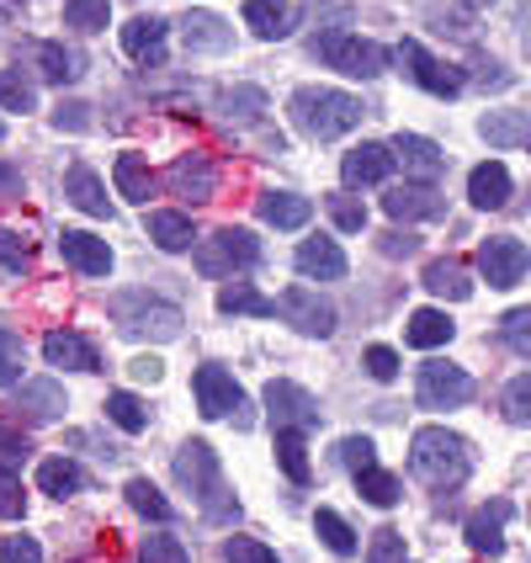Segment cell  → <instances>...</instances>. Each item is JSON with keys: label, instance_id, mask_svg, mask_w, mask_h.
I'll list each match as a JSON object with an SVG mask.
<instances>
[{"label": "cell", "instance_id": "47", "mask_svg": "<svg viewBox=\"0 0 531 563\" xmlns=\"http://www.w3.org/2000/svg\"><path fill=\"white\" fill-rule=\"evenodd\" d=\"M223 563H277V553L255 537H229L223 542Z\"/></svg>", "mask_w": 531, "mask_h": 563}, {"label": "cell", "instance_id": "59", "mask_svg": "<svg viewBox=\"0 0 531 563\" xmlns=\"http://www.w3.org/2000/svg\"><path fill=\"white\" fill-rule=\"evenodd\" d=\"M5 197H22V170L0 159V202H5Z\"/></svg>", "mask_w": 531, "mask_h": 563}, {"label": "cell", "instance_id": "2", "mask_svg": "<svg viewBox=\"0 0 531 563\" xmlns=\"http://www.w3.org/2000/svg\"><path fill=\"white\" fill-rule=\"evenodd\" d=\"M176 478H181V489L197 495L208 521H234V516H240V505L229 500V489H223L219 452H213L208 441H187V446L176 452Z\"/></svg>", "mask_w": 531, "mask_h": 563}, {"label": "cell", "instance_id": "8", "mask_svg": "<svg viewBox=\"0 0 531 563\" xmlns=\"http://www.w3.org/2000/svg\"><path fill=\"white\" fill-rule=\"evenodd\" d=\"M527 266H531V251L516 234H495V240L478 245V272H484L489 287H516V282L527 277Z\"/></svg>", "mask_w": 531, "mask_h": 563}, {"label": "cell", "instance_id": "60", "mask_svg": "<svg viewBox=\"0 0 531 563\" xmlns=\"http://www.w3.org/2000/svg\"><path fill=\"white\" fill-rule=\"evenodd\" d=\"M159 373H165V367H159L155 356H139V362H133V377H139V383H159Z\"/></svg>", "mask_w": 531, "mask_h": 563}, {"label": "cell", "instance_id": "9", "mask_svg": "<svg viewBox=\"0 0 531 563\" xmlns=\"http://www.w3.org/2000/svg\"><path fill=\"white\" fill-rule=\"evenodd\" d=\"M272 309L292 324V330H303V335H335V309L319 298V292H309V287H287L281 298H272Z\"/></svg>", "mask_w": 531, "mask_h": 563}, {"label": "cell", "instance_id": "13", "mask_svg": "<svg viewBox=\"0 0 531 563\" xmlns=\"http://www.w3.org/2000/svg\"><path fill=\"white\" fill-rule=\"evenodd\" d=\"M59 251H64V261H69L80 277H107V272H112V245H107V240H96V234H86V229H64Z\"/></svg>", "mask_w": 531, "mask_h": 563}, {"label": "cell", "instance_id": "7", "mask_svg": "<svg viewBox=\"0 0 531 563\" xmlns=\"http://www.w3.org/2000/svg\"><path fill=\"white\" fill-rule=\"evenodd\" d=\"M266 409H272V426L277 431H313L319 426V399H313L309 388H298V383H266Z\"/></svg>", "mask_w": 531, "mask_h": 563}, {"label": "cell", "instance_id": "56", "mask_svg": "<svg viewBox=\"0 0 531 563\" xmlns=\"http://www.w3.org/2000/svg\"><path fill=\"white\" fill-rule=\"evenodd\" d=\"M22 463H27V441L22 437H0V478L22 473Z\"/></svg>", "mask_w": 531, "mask_h": 563}, {"label": "cell", "instance_id": "18", "mask_svg": "<svg viewBox=\"0 0 531 563\" xmlns=\"http://www.w3.org/2000/svg\"><path fill=\"white\" fill-rule=\"evenodd\" d=\"M64 197H69L80 213H91V219H112L107 187H101V176H96L91 165H69V170H64Z\"/></svg>", "mask_w": 531, "mask_h": 563}, {"label": "cell", "instance_id": "19", "mask_svg": "<svg viewBox=\"0 0 531 563\" xmlns=\"http://www.w3.org/2000/svg\"><path fill=\"white\" fill-rule=\"evenodd\" d=\"M165 32H170V22H159V16H133V22L123 27L128 59H139V64H165Z\"/></svg>", "mask_w": 531, "mask_h": 563}, {"label": "cell", "instance_id": "27", "mask_svg": "<svg viewBox=\"0 0 531 563\" xmlns=\"http://www.w3.org/2000/svg\"><path fill=\"white\" fill-rule=\"evenodd\" d=\"M37 489L54 495V500H69V495L86 489V473H80V463H69V457H48V463L37 468Z\"/></svg>", "mask_w": 531, "mask_h": 563}, {"label": "cell", "instance_id": "25", "mask_svg": "<svg viewBox=\"0 0 531 563\" xmlns=\"http://www.w3.org/2000/svg\"><path fill=\"white\" fill-rule=\"evenodd\" d=\"M425 287L436 298H452V303H468L473 298V282H468V266L463 261H431L425 266Z\"/></svg>", "mask_w": 531, "mask_h": 563}, {"label": "cell", "instance_id": "12", "mask_svg": "<svg viewBox=\"0 0 531 563\" xmlns=\"http://www.w3.org/2000/svg\"><path fill=\"white\" fill-rule=\"evenodd\" d=\"M388 155H394V165H405V176L425 181V187H436L441 170H446V155H441L431 139H420V133H394Z\"/></svg>", "mask_w": 531, "mask_h": 563}, {"label": "cell", "instance_id": "51", "mask_svg": "<svg viewBox=\"0 0 531 563\" xmlns=\"http://www.w3.org/2000/svg\"><path fill=\"white\" fill-rule=\"evenodd\" d=\"M505 345H510L516 356H531V309L505 313Z\"/></svg>", "mask_w": 531, "mask_h": 563}, {"label": "cell", "instance_id": "5", "mask_svg": "<svg viewBox=\"0 0 531 563\" xmlns=\"http://www.w3.org/2000/svg\"><path fill=\"white\" fill-rule=\"evenodd\" d=\"M313 54L330 64V69H341L351 80H373L388 69V48L383 43H367V37H356V32H324L319 43H313Z\"/></svg>", "mask_w": 531, "mask_h": 563}, {"label": "cell", "instance_id": "49", "mask_svg": "<svg viewBox=\"0 0 531 563\" xmlns=\"http://www.w3.org/2000/svg\"><path fill=\"white\" fill-rule=\"evenodd\" d=\"M0 266H5V272H27L32 266V245L16 229H0Z\"/></svg>", "mask_w": 531, "mask_h": 563}, {"label": "cell", "instance_id": "42", "mask_svg": "<svg viewBox=\"0 0 531 563\" xmlns=\"http://www.w3.org/2000/svg\"><path fill=\"white\" fill-rule=\"evenodd\" d=\"M0 107H5V112H32V107H37L32 80H22L16 69H0Z\"/></svg>", "mask_w": 531, "mask_h": 563}, {"label": "cell", "instance_id": "45", "mask_svg": "<svg viewBox=\"0 0 531 563\" xmlns=\"http://www.w3.org/2000/svg\"><path fill=\"white\" fill-rule=\"evenodd\" d=\"M367 563H409L405 532H399V527H377V532H373V548H367Z\"/></svg>", "mask_w": 531, "mask_h": 563}, {"label": "cell", "instance_id": "50", "mask_svg": "<svg viewBox=\"0 0 531 563\" xmlns=\"http://www.w3.org/2000/svg\"><path fill=\"white\" fill-rule=\"evenodd\" d=\"M330 219H335V229H345V234H362V229H367V208H362L356 197H330Z\"/></svg>", "mask_w": 531, "mask_h": 563}, {"label": "cell", "instance_id": "33", "mask_svg": "<svg viewBox=\"0 0 531 563\" xmlns=\"http://www.w3.org/2000/svg\"><path fill=\"white\" fill-rule=\"evenodd\" d=\"M150 240H155L159 251H187L197 234H191L187 213H150Z\"/></svg>", "mask_w": 531, "mask_h": 563}, {"label": "cell", "instance_id": "53", "mask_svg": "<svg viewBox=\"0 0 531 563\" xmlns=\"http://www.w3.org/2000/svg\"><path fill=\"white\" fill-rule=\"evenodd\" d=\"M0 563H43L37 537H5V542H0Z\"/></svg>", "mask_w": 531, "mask_h": 563}, {"label": "cell", "instance_id": "17", "mask_svg": "<svg viewBox=\"0 0 531 563\" xmlns=\"http://www.w3.org/2000/svg\"><path fill=\"white\" fill-rule=\"evenodd\" d=\"M441 208H446V202H441V191L425 187V181H420V187H394L388 197H383V213H388V219H399V223L441 219Z\"/></svg>", "mask_w": 531, "mask_h": 563}, {"label": "cell", "instance_id": "44", "mask_svg": "<svg viewBox=\"0 0 531 563\" xmlns=\"http://www.w3.org/2000/svg\"><path fill=\"white\" fill-rule=\"evenodd\" d=\"M37 69H43V80H54V86H64V80H75V75H80L75 59L64 54L59 43H37Z\"/></svg>", "mask_w": 531, "mask_h": 563}, {"label": "cell", "instance_id": "15", "mask_svg": "<svg viewBox=\"0 0 531 563\" xmlns=\"http://www.w3.org/2000/svg\"><path fill=\"white\" fill-rule=\"evenodd\" d=\"M388 170H394L388 144H356V150L341 159V181L345 187H383V181H388Z\"/></svg>", "mask_w": 531, "mask_h": 563}, {"label": "cell", "instance_id": "41", "mask_svg": "<svg viewBox=\"0 0 531 563\" xmlns=\"http://www.w3.org/2000/svg\"><path fill=\"white\" fill-rule=\"evenodd\" d=\"M128 505H133V510H139V516H150V521H170V500H165V495H159L155 484H150V478H128Z\"/></svg>", "mask_w": 531, "mask_h": 563}, {"label": "cell", "instance_id": "35", "mask_svg": "<svg viewBox=\"0 0 531 563\" xmlns=\"http://www.w3.org/2000/svg\"><path fill=\"white\" fill-rule=\"evenodd\" d=\"M219 112L229 123H255L261 112H266V91H255V86H234V91L219 96Z\"/></svg>", "mask_w": 531, "mask_h": 563}, {"label": "cell", "instance_id": "14", "mask_svg": "<svg viewBox=\"0 0 531 563\" xmlns=\"http://www.w3.org/2000/svg\"><path fill=\"white\" fill-rule=\"evenodd\" d=\"M165 187L176 191V197H191V202H208L213 187H219V176H213V159L208 155H181L170 170H165Z\"/></svg>", "mask_w": 531, "mask_h": 563}, {"label": "cell", "instance_id": "24", "mask_svg": "<svg viewBox=\"0 0 531 563\" xmlns=\"http://www.w3.org/2000/svg\"><path fill=\"white\" fill-rule=\"evenodd\" d=\"M255 208H261V219L272 223V229H303L313 219V202L298 197V191H266Z\"/></svg>", "mask_w": 531, "mask_h": 563}, {"label": "cell", "instance_id": "58", "mask_svg": "<svg viewBox=\"0 0 531 563\" xmlns=\"http://www.w3.org/2000/svg\"><path fill=\"white\" fill-rule=\"evenodd\" d=\"M420 251V240H414V234H399V229H394V234H383V255H414Z\"/></svg>", "mask_w": 531, "mask_h": 563}, {"label": "cell", "instance_id": "3", "mask_svg": "<svg viewBox=\"0 0 531 563\" xmlns=\"http://www.w3.org/2000/svg\"><path fill=\"white\" fill-rule=\"evenodd\" d=\"M292 123L309 139H341L362 123V101L345 91H330V86H303V91H292Z\"/></svg>", "mask_w": 531, "mask_h": 563}, {"label": "cell", "instance_id": "31", "mask_svg": "<svg viewBox=\"0 0 531 563\" xmlns=\"http://www.w3.org/2000/svg\"><path fill=\"white\" fill-rule=\"evenodd\" d=\"M112 181H118V191H123L128 202H150V191H155V176H150V165L139 155H118Z\"/></svg>", "mask_w": 531, "mask_h": 563}, {"label": "cell", "instance_id": "32", "mask_svg": "<svg viewBox=\"0 0 531 563\" xmlns=\"http://www.w3.org/2000/svg\"><path fill=\"white\" fill-rule=\"evenodd\" d=\"M356 489H362V500L377 505V510L399 505V495H405V484H399L394 473H383L377 463H373V468H356Z\"/></svg>", "mask_w": 531, "mask_h": 563}, {"label": "cell", "instance_id": "43", "mask_svg": "<svg viewBox=\"0 0 531 563\" xmlns=\"http://www.w3.org/2000/svg\"><path fill=\"white\" fill-rule=\"evenodd\" d=\"M22 367H27V345H22V335L0 330V388L22 383Z\"/></svg>", "mask_w": 531, "mask_h": 563}, {"label": "cell", "instance_id": "6", "mask_svg": "<svg viewBox=\"0 0 531 563\" xmlns=\"http://www.w3.org/2000/svg\"><path fill=\"white\" fill-rule=\"evenodd\" d=\"M414 394H420V409H457L473 399V377L452 362H425Z\"/></svg>", "mask_w": 531, "mask_h": 563}, {"label": "cell", "instance_id": "54", "mask_svg": "<svg viewBox=\"0 0 531 563\" xmlns=\"http://www.w3.org/2000/svg\"><path fill=\"white\" fill-rule=\"evenodd\" d=\"M362 362H367V373H373L377 383H394V377H399V351H388V345H373Z\"/></svg>", "mask_w": 531, "mask_h": 563}, {"label": "cell", "instance_id": "36", "mask_svg": "<svg viewBox=\"0 0 531 563\" xmlns=\"http://www.w3.org/2000/svg\"><path fill=\"white\" fill-rule=\"evenodd\" d=\"M107 420L118 426V431H128V437H139V431H150V409L139 405L133 394H107Z\"/></svg>", "mask_w": 531, "mask_h": 563}, {"label": "cell", "instance_id": "46", "mask_svg": "<svg viewBox=\"0 0 531 563\" xmlns=\"http://www.w3.org/2000/svg\"><path fill=\"white\" fill-rule=\"evenodd\" d=\"M505 420L510 426H527L531 420V373H516L505 388Z\"/></svg>", "mask_w": 531, "mask_h": 563}, {"label": "cell", "instance_id": "30", "mask_svg": "<svg viewBox=\"0 0 531 563\" xmlns=\"http://www.w3.org/2000/svg\"><path fill=\"white\" fill-rule=\"evenodd\" d=\"M123 330H128V335H155V341H176V335H181V309H176V303H155V309H144L139 319H128Z\"/></svg>", "mask_w": 531, "mask_h": 563}, {"label": "cell", "instance_id": "37", "mask_svg": "<svg viewBox=\"0 0 531 563\" xmlns=\"http://www.w3.org/2000/svg\"><path fill=\"white\" fill-rule=\"evenodd\" d=\"M277 463L292 484H309V446H303V431H277Z\"/></svg>", "mask_w": 531, "mask_h": 563}, {"label": "cell", "instance_id": "28", "mask_svg": "<svg viewBox=\"0 0 531 563\" xmlns=\"http://www.w3.org/2000/svg\"><path fill=\"white\" fill-rule=\"evenodd\" d=\"M405 341L420 345V351H436V345L452 341V319H446L441 309H414L409 313V324H405Z\"/></svg>", "mask_w": 531, "mask_h": 563}, {"label": "cell", "instance_id": "26", "mask_svg": "<svg viewBox=\"0 0 531 563\" xmlns=\"http://www.w3.org/2000/svg\"><path fill=\"white\" fill-rule=\"evenodd\" d=\"M478 133H484L495 150H521L531 139V118L527 112H489V118L478 123Z\"/></svg>", "mask_w": 531, "mask_h": 563}, {"label": "cell", "instance_id": "1", "mask_svg": "<svg viewBox=\"0 0 531 563\" xmlns=\"http://www.w3.org/2000/svg\"><path fill=\"white\" fill-rule=\"evenodd\" d=\"M468 468H473V452L457 431H446V426L414 431V441H409V473H414L425 489L446 495V489H457V484L468 478Z\"/></svg>", "mask_w": 531, "mask_h": 563}, {"label": "cell", "instance_id": "38", "mask_svg": "<svg viewBox=\"0 0 531 563\" xmlns=\"http://www.w3.org/2000/svg\"><path fill=\"white\" fill-rule=\"evenodd\" d=\"M107 22H112V0H64V27L101 32Z\"/></svg>", "mask_w": 531, "mask_h": 563}, {"label": "cell", "instance_id": "29", "mask_svg": "<svg viewBox=\"0 0 531 563\" xmlns=\"http://www.w3.org/2000/svg\"><path fill=\"white\" fill-rule=\"evenodd\" d=\"M245 22L261 37H287L292 32V5L287 0H245Z\"/></svg>", "mask_w": 531, "mask_h": 563}, {"label": "cell", "instance_id": "22", "mask_svg": "<svg viewBox=\"0 0 531 563\" xmlns=\"http://www.w3.org/2000/svg\"><path fill=\"white\" fill-rule=\"evenodd\" d=\"M468 202L473 208H484V213H495L510 202V170H505L500 159H489V165H478L468 176Z\"/></svg>", "mask_w": 531, "mask_h": 563}, {"label": "cell", "instance_id": "48", "mask_svg": "<svg viewBox=\"0 0 531 563\" xmlns=\"http://www.w3.org/2000/svg\"><path fill=\"white\" fill-rule=\"evenodd\" d=\"M139 563H191V559H187V542H176V537H144Z\"/></svg>", "mask_w": 531, "mask_h": 563}, {"label": "cell", "instance_id": "61", "mask_svg": "<svg viewBox=\"0 0 531 563\" xmlns=\"http://www.w3.org/2000/svg\"><path fill=\"white\" fill-rule=\"evenodd\" d=\"M0 139H5V123H0Z\"/></svg>", "mask_w": 531, "mask_h": 563}, {"label": "cell", "instance_id": "11", "mask_svg": "<svg viewBox=\"0 0 531 563\" xmlns=\"http://www.w3.org/2000/svg\"><path fill=\"white\" fill-rule=\"evenodd\" d=\"M399 64L409 69V80H414L420 91H431V96H457V91H463V75H457L452 64L431 59L414 37H405V43H399Z\"/></svg>", "mask_w": 531, "mask_h": 563}, {"label": "cell", "instance_id": "10", "mask_svg": "<svg viewBox=\"0 0 531 563\" xmlns=\"http://www.w3.org/2000/svg\"><path fill=\"white\" fill-rule=\"evenodd\" d=\"M191 394H197V409H202L208 420H223V415L245 409V388L234 383V373H223V367H197V373H191Z\"/></svg>", "mask_w": 531, "mask_h": 563}, {"label": "cell", "instance_id": "16", "mask_svg": "<svg viewBox=\"0 0 531 563\" xmlns=\"http://www.w3.org/2000/svg\"><path fill=\"white\" fill-rule=\"evenodd\" d=\"M43 356H48L54 367H69V373H96V367H101L96 345L86 341V335H75V330H54V335H43Z\"/></svg>", "mask_w": 531, "mask_h": 563}, {"label": "cell", "instance_id": "55", "mask_svg": "<svg viewBox=\"0 0 531 563\" xmlns=\"http://www.w3.org/2000/svg\"><path fill=\"white\" fill-rule=\"evenodd\" d=\"M86 112H91V107H80V101H59V107H54V128H69V133H86V128H91V118H86Z\"/></svg>", "mask_w": 531, "mask_h": 563}, {"label": "cell", "instance_id": "34", "mask_svg": "<svg viewBox=\"0 0 531 563\" xmlns=\"http://www.w3.org/2000/svg\"><path fill=\"white\" fill-rule=\"evenodd\" d=\"M16 409H27L32 420H59V409H64V394H59V383H27L22 388V399H16Z\"/></svg>", "mask_w": 531, "mask_h": 563}, {"label": "cell", "instance_id": "40", "mask_svg": "<svg viewBox=\"0 0 531 563\" xmlns=\"http://www.w3.org/2000/svg\"><path fill=\"white\" fill-rule=\"evenodd\" d=\"M313 532H319V542H324L335 559H351V553H356V532L345 527L335 510H319V516H313Z\"/></svg>", "mask_w": 531, "mask_h": 563}, {"label": "cell", "instance_id": "21", "mask_svg": "<svg viewBox=\"0 0 531 563\" xmlns=\"http://www.w3.org/2000/svg\"><path fill=\"white\" fill-rule=\"evenodd\" d=\"M505 521H510V500H495L484 505V510H473L468 516V548H478V553H505Z\"/></svg>", "mask_w": 531, "mask_h": 563}, {"label": "cell", "instance_id": "23", "mask_svg": "<svg viewBox=\"0 0 531 563\" xmlns=\"http://www.w3.org/2000/svg\"><path fill=\"white\" fill-rule=\"evenodd\" d=\"M181 37L197 54H229V43H234V32L223 27L219 16H208V11H187L181 16Z\"/></svg>", "mask_w": 531, "mask_h": 563}, {"label": "cell", "instance_id": "39", "mask_svg": "<svg viewBox=\"0 0 531 563\" xmlns=\"http://www.w3.org/2000/svg\"><path fill=\"white\" fill-rule=\"evenodd\" d=\"M219 309H223V313H255V319L277 313V309H272V298H261L251 282H229V287L219 292Z\"/></svg>", "mask_w": 531, "mask_h": 563}, {"label": "cell", "instance_id": "57", "mask_svg": "<svg viewBox=\"0 0 531 563\" xmlns=\"http://www.w3.org/2000/svg\"><path fill=\"white\" fill-rule=\"evenodd\" d=\"M22 510H27L22 484H16V478H0V516H5V521H22Z\"/></svg>", "mask_w": 531, "mask_h": 563}, {"label": "cell", "instance_id": "4", "mask_svg": "<svg viewBox=\"0 0 531 563\" xmlns=\"http://www.w3.org/2000/svg\"><path fill=\"white\" fill-rule=\"evenodd\" d=\"M197 245V272L202 277H234V272H245L261 261V245H255L251 229H213L208 240H191Z\"/></svg>", "mask_w": 531, "mask_h": 563}, {"label": "cell", "instance_id": "52", "mask_svg": "<svg viewBox=\"0 0 531 563\" xmlns=\"http://www.w3.org/2000/svg\"><path fill=\"white\" fill-rule=\"evenodd\" d=\"M341 463L351 473H356V468H373V463H377V446L367 437H345L341 441Z\"/></svg>", "mask_w": 531, "mask_h": 563}, {"label": "cell", "instance_id": "20", "mask_svg": "<svg viewBox=\"0 0 531 563\" xmlns=\"http://www.w3.org/2000/svg\"><path fill=\"white\" fill-rule=\"evenodd\" d=\"M292 266L303 272V277H319V282H341L345 277V251L335 240H303L298 255H292Z\"/></svg>", "mask_w": 531, "mask_h": 563}]
</instances>
